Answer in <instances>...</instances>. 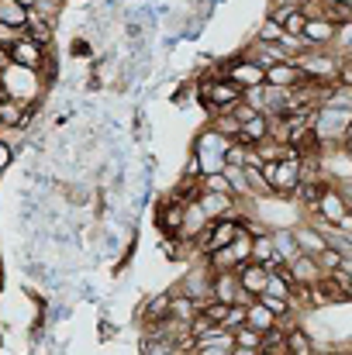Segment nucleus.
Returning <instances> with one entry per match:
<instances>
[{
    "instance_id": "obj_1",
    "label": "nucleus",
    "mask_w": 352,
    "mask_h": 355,
    "mask_svg": "<svg viewBox=\"0 0 352 355\" xmlns=\"http://www.w3.org/2000/svg\"><path fill=\"white\" fill-rule=\"evenodd\" d=\"M194 94H197L201 107L208 111V118L225 114V111H235V107L245 101V90L235 87L232 80H225L221 69H218V73H201V76L194 80Z\"/></svg>"
},
{
    "instance_id": "obj_2",
    "label": "nucleus",
    "mask_w": 352,
    "mask_h": 355,
    "mask_svg": "<svg viewBox=\"0 0 352 355\" xmlns=\"http://www.w3.org/2000/svg\"><path fill=\"white\" fill-rule=\"evenodd\" d=\"M228 148H232V138L221 135L215 124L201 128V131L194 135V141H190V152L197 155V162H201L204 173H225V166H228Z\"/></svg>"
},
{
    "instance_id": "obj_3",
    "label": "nucleus",
    "mask_w": 352,
    "mask_h": 355,
    "mask_svg": "<svg viewBox=\"0 0 352 355\" xmlns=\"http://www.w3.org/2000/svg\"><path fill=\"white\" fill-rule=\"evenodd\" d=\"M297 66L304 69V76L318 87H332L339 83V69H342V59L332 52V49H311L297 59Z\"/></svg>"
},
{
    "instance_id": "obj_4",
    "label": "nucleus",
    "mask_w": 352,
    "mask_h": 355,
    "mask_svg": "<svg viewBox=\"0 0 352 355\" xmlns=\"http://www.w3.org/2000/svg\"><path fill=\"white\" fill-rule=\"evenodd\" d=\"M349 121L352 111H339V107H318L315 111V138L321 148H332V145H342L346 135H349Z\"/></svg>"
},
{
    "instance_id": "obj_5",
    "label": "nucleus",
    "mask_w": 352,
    "mask_h": 355,
    "mask_svg": "<svg viewBox=\"0 0 352 355\" xmlns=\"http://www.w3.org/2000/svg\"><path fill=\"white\" fill-rule=\"evenodd\" d=\"M221 76L225 80H232L235 87H242V90H252V87H262L266 83V69L262 66H255L249 55H232V59H221Z\"/></svg>"
},
{
    "instance_id": "obj_6",
    "label": "nucleus",
    "mask_w": 352,
    "mask_h": 355,
    "mask_svg": "<svg viewBox=\"0 0 352 355\" xmlns=\"http://www.w3.org/2000/svg\"><path fill=\"white\" fill-rule=\"evenodd\" d=\"M311 214H318L321 221H328L332 228H339L342 225V218H349V200H346V193L335 187V183H328L325 190H321V197H318V204H315V211Z\"/></svg>"
},
{
    "instance_id": "obj_7",
    "label": "nucleus",
    "mask_w": 352,
    "mask_h": 355,
    "mask_svg": "<svg viewBox=\"0 0 352 355\" xmlns=\"http://www.w3.org/2000/svg\"><path fill=\"white\" fill-rule=\"evenodd\" d=\"M339 35H342V28H339L332 17H325V14H308L304 38H308L315 49H332V45L339 42Z\"/></svg>"
},
{
    "instance_id": "obj_8",
    "label": "nucleus",
    "mask_w": 352,
    "mask_h": 355,
    "mask_svg": "<svg viewBox=\"0 0 352 355\" xmlns=\"http://www.w3.org/2000/svg\"><path fill=\"white\" fill-rule=\"evenodd\" d=\"M204 211H208V218L211 221H218V218H242V200L235 197V193H201V200H197Z\"/></svg>"
},
{
    "instance_id": "obj_9",
    "label": "nucleus",
    "mask_w": 352,
    "mask_h": 355,
    "mask_svg": "<svg viewBox=\"0 0 352 355\" xmlns=\"http://www.w3.org/2000/svg\"><path fill=\"white\" fill-rule=\"evenodd\" d=\"M7 52H10V62L28 66V69H42V62H45V52H49V49H45V45H38V42L24 31V35H21Z\"/></svg>"
},
{
    "instance_id": "obj_10",
    "label": "nucleus",
    "mask_w": 352,
    "mask_h": 355,
    "mask_svg": "<svg viewBox=\"0 0 352 355\" xmlns=\"http://www.w3.org/2000/svg\"><path fill=\"white\" fill-rule=\"evenodd\" d=\"M169 304H173V290H166V293H149L145 300H142V307H138V321L149 328V324H162L166 318H169Z\"/></svg>"
},
{
    "instance_id": "obj_11",
    "label": "nucleus",
    "mask_w": 352,
    "mask_h": 355,
    "mask_svg": "<svg viewBox=\"0 0 352 355\" xmlns=\"http://www.w3.org/2000/svg\"><path fill=\"white\" fill-rule=\"evenodd\" d=\"M266 83L269 87H301V83H308V76H304V69L297 66V59H283V62H276V66H269L266 69Z\"/></svg>"
},
{
    "instance_id": "obj_12",
    "label": "nucleus",
    "mask_w": 352,
    "mask_h": 355,
    "mask_svg": "<svg viewBox=\"0 0 352 355\" xmlns=\"http://www.w3.org/2000/svg\"><path fill=\"white\" fill-rule=\"evenodd\" d=\"M242 55H249V59H252L255 66H262V69H269V66H276V62L287 59L276 42H262V38H252V42L242 49Z\"/></svg>"
},
{
    "instance_id": "obj_13",
    "label": "nucleus",
    "mask_w": 352,
    "mask_h": 355,
    "mask_svg": "<svg viewBox=\"0 0 352 355\" xmlns=\"http://www.w3.org/2000/svg\"><path fill=\"white\" fill-rule=\"evenodd\" d=\"M238 279H242V290L245 293H252V297H259V293H266V283H269V266H262V262H242L238 266Z\"/></svg>"
},
{
    "instance_id": "obj_14",
    "label": "nucleus",
    "mask_w": 352,
    "mask_h": 355,
    "mask_svg": "<svg viewBox=\"0 0 352 355\" xmlns=\"http://www.w3.org/2000/svg\"><path fill=\"white\" fill-rule=\"evenodd\" d=\"M245 324L266 335L269 328H276V324H280V318H276V314H273V311H269L259 297H255V300H249V304H245Z\"/></svg>"
},
{
    "instance_id": "obj_15",
    "label": "nucleus",
    "mask_w": 352,
    "mask_h": 355,
    "mask_svg": "<svg viewBox=\"0 0 352 355\" xmlns=\"http://www.w3.org/2000/svg\"><path fill=\"white\" fill-rule=\"evenodd\" d=\"M290 276H294V283H318L325 272H321V266H318V255L301 252V255L290 262Z\"/></svg>"
},
{
    "instance_id": "obj_16",
    "label": "nucleus",
    "mask_w": 352,
    "mask_h": 355,
    "mask_svg": "<svg viewBox=\"0 0 352 355\" xmlns=\"http://www.w3.org/2000/svg\"><path fill=\"white\" fill-rule=\"evenodd\" d=\"M24 31L38 42V45H52V35H56V21L52 17H45V14H38V10H28V24H24Z\"/></svg>"
},
{
    "instance_id": "obj_17",
    "label": "nucleus",
    "mask_w": 352,
    "mask_h": 355,
    "mask_svg": "<svg viewBox=\"0 0 352 355\" xmlns=\"http://www.w3.org/2000/svg\"><path fill=\"white\" fill-rule=\"evenodd\" d=\"M287 349H290V355H318V345L311 342L304 324H290L287 328Z\"/></svg>"
},
{
    "instance_id": "obj_18",
    "label": "nucleus",
    "mask_w": 352,
    "mask_h": 355,
    "mask_svg": "<svg viewBox=\"0 0 352 355\" xmlns=\"http://www.w3.org/2000/svg\"><path fill=\"white\" fill-rule=\"evenodd\" d=\"M273 245H276V255L283 262H294L301 255V245H297V235L294 228H273Z\"/></svg>"
},
{
    "instance_id": "obj_19",
    "label": "nucleus",
    "mask_w": 352,
    "mask_h": 355,
    "mask_svg": "<svg viewBox=\"0 0 352 355\" xmlns=\"http://www.w3.org/2000/svg\"><path fill=\"white\" fill-rule=\"evenodd\" d=\"M225 176H228V183H232V190H235V197H238V200H252L245 166H225Z\"/></svg>"
},
{
    "instance_id": "obj_20",
    "label": "nucleus",
    "mask_w": 352,
    "mask_h": 355,
    "mask_svg": "<svg viewBox=\"0 0 352 355\" xmlns=\"http://www.w3.org/2000/svg\"><path fill=\"white\" fill-rule=\"evenodd\" d=\"M0 21L24 28V24H28V7L17 3V0H0Z\"/></svg>"
},
{
    "instance_id": "obj_21",
    "label": "nucleus",
    "mask_w": 352,
    "mask_h": 355,
    "mask_svg": "<svg viewBox=\"0 0 352 355\" xmlns=\"http://www.w3.org/2000/svg\"><path fill=\"white\" fill-rule=\"evenodd\" d=\"M211 124L221 131V135H228L232 141H238V135H242V121L235 118V111H225V114H215Z\"/></svg>"
},
{
    "instance_id": "obj_22",
    "label": "nucleus",
    "mask_w": 352,
    "mask_h": 355,
    "mask_svg": "<svg viewBox=\"0 0 352 355\" xmlns=\"http://www.w3.org/2000/svg\"><path fill=\"white\" fill-rule=\"evenodd\" d=\"M252 241H255V238H252V235H249V232H245V228H242V232L235 235V241H232V245H228V248H232V255H235V262H238V266L252 259Z\"/></svg>"
},
{
    "instance_id": "obj_23",
    "label": "nucleus",
    "mask_w": 352,
    "mask_h": 355,
    "mask_svg": "<svg viewBox=\"0 0 352 355\" xmlns=\"http://www.w3.org/2000/svg\"><path fill=\"white\" fill-rule=\"evenodd\" d=\"M283 31H287V28L266 14V17L259 21V28H255V38H262V42H280V38H283Z\"/></svg>"
},
{
    "instance_id": "obj_24",
    "label": "nucleus",
    "mask_w": 352,
    "mask_h": 355,
    "mask_svg": "<svg viewBox=\"0 0 352 355\" xmlns=\"http://www.w3.org/2000/svg\"><path fill=\"white\" fill-rule=\"evenodd\" d=\"M235 345H242V349H259V352H262V331L242 324V328H235Z\"/></svg>"
},
{
    "instance_id": "obj_25",
    "label": "nucleus",
    "mask_w": 352,
    "mask_h": 355,
    "mask_svg": "<svg viewBox=\"0 0 352 355\" xmlns=\"http://www.w3.org/2000/svg\"><path fill=\"white\" fill-rule=\"evenodd\" d=\"M201 187H204L208 193H235L225 173H204V176H201Z\"/></svg>"
},
{
    "instance_id": "obj_26",
    "label": "nucleus",
    "mask_w": 352,
    "mask_h": 355,
    "mask_svg": "<svg viewBox=\"0 0 352 355\" xmlns=\"http://www.w3.org/2000/svg\"><path fill=\"white\" fill-rule=\"evenodd\" d=\"M342 262H346V255L335 248V245H328L321 255H318V266H321V272H332V269H342Z\"/></svg>"
},
{
    "instance_id": "obj_27",
    "label": "nucleus",
    "mask_w": 352,
    "mask_h": 355,
    "mask_svg": "<svg viewBox=\"0 0 352 355\" xmlns=\"http://www.w3.org/2000/svg\"><path fill=\"white\" fill-rule=\"evenodd\" d=\"M304 24H308V10H304V7H294V14L283 21V28H287L290 35H304Z\"/></svg>"
},
{
    "instance_id": "obj_28",
    "label": "nucleus",
    "mask_w": 352,
    "mask_h": 355,
    "mask_svg": "<svg viewBox=\"0 0 352 355\" xmlns=\"http://www.w3.org/2000/svg\"><path fill=\"white\" fill-rule=\"evenodd\" d=\"M24 35V28H17V24H7V21H0V45L3 49H10L17 38Z\"/></svg>"
},
{
    "instance_id": "obj_29",
    "label": "nucleus",
    "mask_w": 352,
    "mask_h": 355,
    "mask_svg": "<svg viewBox=\"0 0 352 355\" xmlns=\"http://www.w3.org/2000/svg\"><path fill=\"white\" fill-rule=\"evenodd\" d=\"M245 324V304H232V311H228V318H225V328L235 331V328H242Z\"/></svg>"
},
{
    "instance_id": "obj_30",
    "label": "nucleus",
    "mask_w": 352,
    "mask_h": 355,
    "mask_svg": "<svg viewBox=\"0 0 352 355\" xmlns=\"http://www.w3.org/2000/svg\"><path fill=\"white\" fill-rule=\"evenodd\" d=\"M69 55H73V59H76V55H80V59H90L94 49H90L87 38H76V35H73V42H69Z\"/></svg>"
},
{
    "instance_id": "obj_31",
    "label": "nucleus",
    "mask_w": 352,
    "mask_h": 355,
    "mask_svg": "<svg viewBox=\"0 0 352 355\" xmlns=\"http://www.w3.org/2000/svg\"><path fill=\"white\" fill-rule=\"evenodd\" d=\"M115 335H117V324L111 321V318H108V314H101V324H97V338H101V342H111Z\"/></svg>"
},
{
    "instance_id": "obj_32",
    "label": "nucleus",
    "mask_w": 352,
    "mask_h": 355,
    "mask_svg": "<svg viewBox=\"0 0 352 355\" xmlns=\"http://www.w3.org/2000/svg\"><path fill=\"white\" fill-rule=\"evenodd\" d=\"M183 176H187V180H201V176H204V169H201V162H197V155H194V152L187 155V166H183Z\"/></svg>"
},
{
    "instance_id": "obj_33",
    "label": "nucleus",
    "mask_w": 352,
    "mask_h": 355,
    "mask_svg": "<svg viewBox=\"0 0 352 355\" xmlns=\"http://www.w3.org/2000/svg\"><path fill=\"white\" fill-rule=\"evenodd\" d=\"M10 162H14V148H10V145H7V141L0 138V176H3V173L10 169Z\"/></svg>"
},
{
    "instance_id": "obj_34",
    "label": "nucleus",
    "mask_w": 352,
    "mask_h": 355,
    "mask_svg": "<svg viewBox=\"0 0 352 355\" xmlns=\"http://www.w3.org/2000/svg\"><path fill=\"white\" fill-rule=\"evenodd\" d=\"M339 83L352 87V55H342V69H339Z\"/></svg>"
},
{
    "instance_id": "obj_35",
    "label": "nucleus",
    "mask_w": 352,
    "mask_h": 355,
    "mask_svg": "<svg viewBox=\"0 0 352 355\" xmlns=\"http://www.w3.org/2000/svg\"><path fill=\"white\" fill-rule=\"evenodd\" d=\"M7 66H10V52L0 45V80H3V73H7Z\"/></svg>"
},
{
    "instance_id": "obj_36",
    "label": "nucleus",
    "mask_w": 352,
    "mask_h": 355,
    "mask_svg": "<svg viewBox=\"0 0 352 355\" xmlns=\"http://www.w3.org/2000/svg\"><path fill=\"white\" fill-rule=\"evenodd\" d=\"M232 355H259V349H242V345H235Z\"/></svg>"
},
{
    "instance_id": "obj_37",
    "label": "nucleus",
    "mask_w": 352,
    "mask_h": 355,
    "mask_svg": "<svg viewBox=\"0 0 352 355\" xmlns=\"http://www.w3.org/2000/svg\"><path fill=\"white\" fill-rule=\"evenodd\" d=\"M287 3H304V0H269V7H287Z\"/></svg>"
},
{
    "instance_id": "obj_38",
    "label": "nucleus",
    "mask_w": 352,
    "mask_h": 355,
    "mask_svg": "<svg viewBox=\"0 0 352 355\" xmlns=\"http://www.w3.org/2000/svg\"><path fill=\"white\" fill-rule=\"evenodd\" d=\"M342 145H346V148H349V152H352V135H349V138H346V141H342Z\"/></svg>"
}]
</instances>
